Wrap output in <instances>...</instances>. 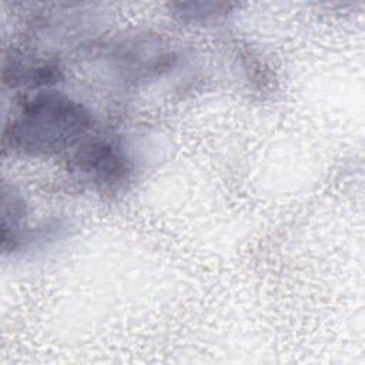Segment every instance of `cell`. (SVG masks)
I'll return each instance as SVG.
<instances>
[{"mask_svg":"<svg viewBox=\"0 0 365 365\" xmlns=\"http://www.w3.org/2000/svg\"><path fill=\"white\" fill-rule=\"evenodd\" d=\"M1 78L10 88L38 90L60 83L64 78L60 63L46 56L10 48L3 60Z\"/></svg>","mask_w":365,"mask_h":365,"instance_id":"obj_4","label":"cell"},{"mask_svg":"<svg viewBox=\"0 0 365 365\" xmlns=\"http://www.w3.org/2000/svg\"><path fill=\"white\" fill-rule=\"evenodd\" d=\"M94 120L87 107L71 97L41 90L23 98L1 131L6 154L50 157L80 145Z\"/></svg>","mask_w":365,"mask_h":365,"instance_id":"obj_1","label":"cell"},{"mask_svg":"<svg viewBox=\"0 0 365 365\" xmlns=\"http://www.w3.org/2000/svg\"><path fill=\"white\" fill-rule=\"evenodd\" d=\"M232 3L217 1H178L171 9L177 19L185 23H210L218 20L231 11Z\"/></svg>","mask_w":365,"mask_h":365,"instance_id":"obj_5","label":"cell"},{"mask_svg":"<svg viewBox=\"0 0 365 365\" xmlns=\"http://www.w3.org/2000/svg\"><path fill=\"white\" fill-rule=\"evenodd\" d=\"M68 168L83 184L101 195L125 191L135 173L128 151L113 138L84 140L76 147Z\"/></svg>","mask_w":365,"mask_h":365,"instance_id":"obj_2","label":"cell"},{"mask_svg":"<svg viewBox=\"0 0 365 365\" xmlns=\"http://www.w3.org/2000/svg\"><path fill=\"white\" fill-rule=\"evenodd\" d=\"M110 58L124 80L135 83L167 70L174 54L158 38L138 37L115 44Z\"/></svg>","mask_w":365,"mask_h":365,"instance_id":"obj_3","label":"cell"}]
</instances>
